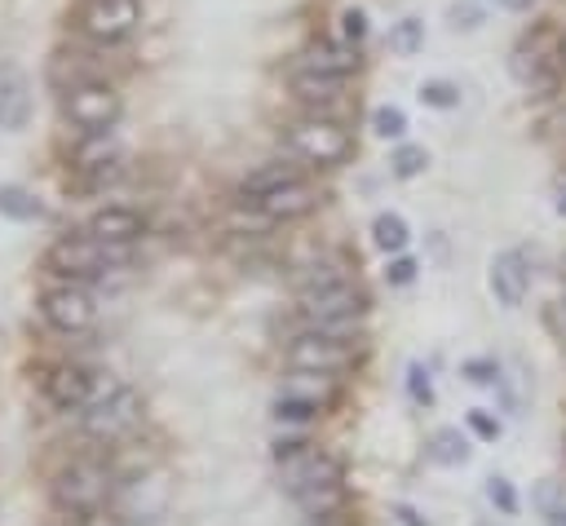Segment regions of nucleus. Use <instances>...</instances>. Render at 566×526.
Masks as SVG:
<instances>
[{
    "mask_svg": "<svg viewBox=\"0 0 566 526\" xmlns=\"http://www.w3.org/2000/svg\"><path fill=\"white\" fill-rule=\"evenodd\" d=\"M301 318L314 327V332H327V336H358L363 327V314H367V292L340 274V270H318L301 283Z\"/></svg>",
    "mask_w": 566,
    "mask_h": 526,
    "instance_id": "nucleus-1",
    "label": "nucleus"
},
{
    "mask_svg": "<svg viewBox=\"0 0 566 526\" xmlns=\"http://www.w3.org/2000/svg\"><path fill=\"white\" fill-rule=\"evenodd\" d=\"M283 141H287V150H292L296 159H305V164H314V168H336V164H345V159L354 155L349 128H345L340 119H332V115L292 119L287 133H283Z\"/></svg>",
    "mask_w": 566,
    "mask_h": 526,
    "instance_id": "nucleus-2",
    "label": "nucleus"
},
{
    "mask_svg": "<svg viewBox=\"0 0 566 526\" xmlns=\"http://www.w3.org/2000/svg\"><path fill=\"white\" fill-rule=\"evenodd\" d=\"M119 256H124V248L102 243V239H93V234L84 230V234H62V239H53L49 252H44V265H49L57 278L88 283V278H102Z\"/></svg>",
    "mask_w": 566,
    "mask_h": 526,
    "instance_id": "nucleus-3",
    "label": "nucleus"
},
{
    "mask_svg": "<svg viewBox=\"0 0 566 526\" xmlns=\"http://www.w3.org/2000/svg\"><path fill=\"white\" fill-rule=\"evenodd\" d=\"M62 115L88 137V133H111L124 115V102L119 93L106 84V80H75L66 84L62 93Z\"/></svg>",
    "mask_w": 566,
    "mask_h": 526,
    "instance_id": "nucleus-4",
    "label": "nucleus"
},
{
    "mask_svg": "<svg viewBox=\"0 0 566 526\" xmlns=\"http://www.w3.org/2000/svg\"><path fill=\"white\" fill-rule=\"evenodd\" d=\"M111 495V473L102 460H71L57 477H53V499L57 508L75 513V517H93Z\"/></svg>",
    "mask_w": 566,
    "mask_h": 526,
    "instance_id": "nucleus-5",
    "label": "nucleus"
},
{
    "mask_svg": "<svg viewBox=\"0 0 566 526\" xmlns=\"http://www.w3.org/2000/svg\"><path fill=\"white\" fill-rule=\"evenodd\" d=\"M137 420H142V393L128 389V385H119V380H106L102 393L93 389V398H88V407H84V429H88L93 438H102V442L128 433Z\"/></svg>",
    "mask_w": 566,
    "mask_h": 526,
    "instance_id": "nucleus-6",
    "label": "nucleus"
},
{
    "mask_svg": "<svg viewBox=\"0 0 566 526\" xmlns=\"http://www.w3.org/2000/svg\"><path fill=\"white\" fill-rule=\"evenodd\" d=\"M142 27V0H80L75 31L93 44H119Z\"/></svg>",
    "mask_w": 566,
    "mask_h": 526,
    "instance_id": "nucleus-7",
    "label": "nucleus"
},
{
    "mask_svg": "<svg viewBox=\"0 0 566 526\" xmlns=\"http://www.w3.org/2000/svg\"><path fill=\"white\" fill-rule=\"evenodd\" d=\"M358 362V345L349 336H327V332H314L305 327L292 345H287V367H301V371H323V376H340Z\"/></svg>",
    "mask_w": 566,
    "mask_h": 526,
    "instance_id": "nucleus-8",
    "label": "nucleus"
},
{
    "mask_svg": "<svg viewBox=\"0 0 566 526\" xmlns=\"http://www.w3.org/2000/svg\"><path fill=\"white\" fill-rule=\"evenodd\" d=\"M40 318H44L49 327L75 336V332H88V327L97 323V301H93L88 287L62 278V283H53V287L40 292Z\"/></svg>",
    "mask_w": 566,
    "mask_h": 526,
    "instance_id": "nucleus-9",
    "label": "nucleus"
},
{
    "mask_svg": "<svg viewBox=\"0 0 566 526\" xmlns=\"http://www.w3.org/2000/svg\"><path fill=\"white\" fill-rule=\"evenodd\" d=\"M279 473H283V486L292 495L314 491V486H327V482H345V464L336 455H327V451H314V446H305L301 455H292L287 464H279Z\"/></svg>",
    "mask_w": 566,
    "mask_h": 526,
    "instance_id": "nucleus-10",
    "label": "nucleus"
},
{
    "mask_svg": "<svg viewBox=\"0 0 566 526\" xmlns=\"http://www.w3.org/2000/svg\"><path fill=\"white\" fill-rule=\"evenodd\" d=\"M93 371L88 367H80V362H57V367H49V376H44V398L57 407V411H84L88 407V398H93Z\"/></svg>",
    "mask_w": 566,
    "mask_h": 526,
    "instance_id": "nucleus-11",
    "label": "nucleus"
},
{
    "mask_svg": "<svg viewBox=\"0 0 566 526\" xmlns=\"http://www.w3.org/2000/svg\"><path fill=\"white\" fill-rule=\"evenodd\" d=\"M491 292H495V301L504 305V309H517L522 301H526V287H531V265H526V256L517 252V248H509V252H500L495 261H491Z\"/></svg>",
    "mask_w": 566,
    "mask_h": 526,
    "instance_id": "nucleus-12",
    "label": "nucleus"
},
{
    "mask_svg": "<svg viewBox=\"0 0 566 526\" xmlns=\"http://www.w3.org/2000/svg\"><path fill=\"white\" fill-rule=\"evenodd\" d=\"M252 203H256V212L270 217V221H296V217H305V212L318 208V190L296 177V181H287V186H279V190H270V194H256Z\"/></svg>",
    "mask_w": 566,
    "mask_h": 526,
    "instance_id": "nucleus-13",
    "label": "nucleus"
},
{
    "mask_svg": "<svg viewBox=\"0 0 566 526\" xmlns=\"http://www.w3.org/2000/svg\"><path fill=\"white\" fill-rule=\"evenodd\" d=\"M93 239H102V243H115V248H128L133 239H142V230H146V221H142V212L137 208H124V203H106V208H97L93 217H88V225H84Z\"/></svg>",
    "mask_w": 566,
    "mask_h": 526,
    "instance_id": "nucleus-14",
    "label": "nucleus"
},
{
    "mask_svg": "<svg viewBox=\"0 0 566 526\" xmlns=\"http://www.w3.org/2000/svg\"><path fill=\"white\" fill-rule=\"evenodd\" d=\"M31 124V80L18 66H0V128L22 133Z\"/></svg>",
    "mask_w": 566,
    "mask_h": 526,
    "instance_id": "nucleus-15",
    "label": "nucleus"
},
{
    "mask_svg": "<svg viewBox=\"0 0 566 526\" xmlns=\"http://www.w3.org/2000/svg\"><path fill=\"white\" fill-rule=\"evenodd\" d=\"M358 49L354 44H345V40H314L310 49H305V57H301V71H318V75H336V80H345V75H354L358 71Z\"/></svg>",
    "mask_w": 566,
    "mask_h": 526,
    "instance_id": "nucleus-16",
    "label": "nucleus"
},
{
    "mask_svg": "<svg viewBox=\"0 0 566 526\" xmlns=\"http://www.w3.org/2000/svg\"><path fill=\"white\" fill-rule=\"evenodd\" d=\"M279 393H287V398H301V402H310V407H318V411H327L332 402H336V376H323V371H301V367H292V376L283 380V389Z\"/></svg>",
    "mask_w": 566,
    "mask_h": 526,
    "instance_id": "nucleus-17",
    "label": "nucleus"
},
{
    "mask_svg": "<svg viewBox=\"0 0 566 526\" xmlns=\"http://www.w3.org/2000/svg\"><path fill=\"white\" fill-rule=\"evenodd\" d=\"M301 172H296V164H283V159H270V164H261V168H252L243 181H239V194L243 199H256V194H270V190H279V186H287V181H296Z\"/></svg>",
    "mask_w": 566,
    "mask_h": 526,
    "instance_id": "nucleus-18",
    "label": "nucleus"
},
{
    "mask_svg": "<svg viewBox=\"0 0 566 526\" xmlns=\"http://www.w3.org/2000/svg\"><path fill=\"white\" fill-rule=\"evenodd\" d=\"M292 499H296V508H301L305 517H314V522H332V517L345 508V482H327V486L301 491V495H292Z\"/></svg>",
    "mask_w": 566,
    "mask_h": 526,
    "instance_id": "nucleus-19",
    "label": "nucleus"
},
{
    "mask_svg": "<svg viewBox=\"0 0 566 526\" xmlns=\"http://www.w3.org/2000/svg\"><path fill=\"white\" fill-rule=\"evenodd\" d=\"M340 84H345V80H336V75H318V71H301V66H296V75H292V93H296L301 102H310V106L336 102V97H340Z\"/></svg>",
    "mask_w": 566,
    "mask_h": 526,
    "instance_id": "nucleus-20",
    "label": "nucleus"
},
{
    "mask_svg": "<svg viewBox=\"0 0 566 526\" xmlns=\"http://www.w3.org/2000/svg\"><path fill=\"white\" fill-rule=\"evenodd\" d=\"M429 460L433 464H447V469H455V464H464L469 460V438L460 433V429H438L433 438H429Z\"/></svg>",
    "mask_w": 566,
    "mask_h": 526,
    "instance_id": "nucleus-21",
    "label": "nucleus"
},
{
    "mask_svg": "<svg viewBox=\"0 0 566 526\" xmlns=\"http://www.w3.org/2000/svg\"><path fill=\"white\" fill-rule=\"evenodd\" d=\"M407 239H411V230H407V221L398 217V212H380L376 221H371V243L380 248V252H402L407 248Z\"/></svg>",
    "mask_w": 566,
    "mask_h": 526,
    "instance_id": "nucleus-22",
    "label": "nucleus"
},
{
    "mask_svg": "<svg viewBox=\"0 0 566 526\" xmlns=\"http://www.w3.org/2000/svg\"><path fill=\"white\" fill-rule=\"evenodd\" d=\"M424 49V22L420 18H398L394 27H389V53H398V57H416Z\"/></svg>",
    "mask_w": 566,
    "mask_h": 526,
    "instance_id": "nucleus-23",
    "label": "nucleus"
},
{
    "mask_svg": "<svg viewBox=\"0 0 566 526\" xmlns=\"http://www.w3.org/2000/svg\"><path fill=\"white\" fill-rule=\"evenodd\" d=\"M0 212L13 217V221H40L44 203L31 190H22V186H0Z\"/></svg>",
    "mask_w": 566,
    "mask_h": 526,
    "instance_id": "nucleus-24",
    "label": "nucleus"
},
{
    "mask_svg": "<svg viewBox=\"0 0 566 526\" xmlns=\"http://www.w3.org/2000/svg\"><path fill=\"white\" fill-rule=\"evenodd\" d=\"M389 164H394V177H398V181H411V177H420V172L429 168V150L416 146V141H402Z\"/></svg>",
    "mask_w": 566,
    "mask_h": 526,
    "instance_id": "nucleus-25",
    "label": "nucleus"
},
{
    "mask_svg": "<svg viewBox=\"0 0 566 526\" xmlns=\"http://www.w3.org/2000/svg\"><path fill=\"white\" fill-rule=\"evenodd\" d=\"M535 504L544 513V526H566V495L557 482H539L535 486Z\"/></svg>",
    "mask_w": 566,
    "mask_h": 526,
    "instance_id": "nucleus-26",
    "label": "nucleus"
},
{
    "mask_svg": "<svg viewBox=\"0 0 566 526\" xmlns=\"http://www.w3.org/2000/svg\"><path fill=\"white\" fill-rule=\"evenodd\" d=\"M416 97L424 106H433V111H451V106H460V84H451V80H424Z\"/></svg>",
    "mask_w": 566,
    "mask_h": 526,
    "instance_id": "nucleus-27",
    "label": "nucleus"
},
{
    "mask_svg": "<svg viewBox=\"0 0 566 526\" xmlns=\"http://www.w3.org/2000/svg\"><path fill=\"white\" fill-rule=\"evenodd\" d=\"M371 133H376L380 141H402L407 115H402L398 106H376V111H371Z\"/></svg>",
    "mask_w": 566,
    "mask_h": 526,
    "instance_id": "nucleus-28",
    "label": "nucleus"
},
{
    "mask_svg": "<svg viewBox=\"0 0 566 526\" xmlns=\"http://www.w3.org/2000/svg\"><path fill=\"white\" fill-rule=\"evenodd\" d=\"M318 415H323V411L310 407V402H301V398H287V393L274 398V420H279V424H310V420H318Z\"/></svg>",
    "mask_w": 566,
    "mask_h": 526,
    "instance_id": "nucleus-29",
    "label": "nucleus"
},
{
    "mask_svg": "<svg viewBox=\"0 0 566 526\" xmlns=\"http://www.w3.org/2000/svg\"><path fill=\"white\" fill-rule=\"evenodd\" d=\"M486 499H491L504 517H513V513H517V491H513V482H509V477H500V473H491V477H486Z\"/></svg>",
    "mask_w": 566,
    "mask_h": 526,
    "instance_id": "nucleus-30",
    "label": "nucleus"
},
{
    "mask_svg": "<svg viewBox=\"0 0 566 526\" xmlns=\"http://www.w3.org/2000/svg\"><path fill=\"white\" fill-rule=\"evenodd\" d=\"M447 18H451V31H478L482 18H486V9H482L478 0H455V4L447 9Z\"/></svg>",
    "mask_w": 566,
    "mask_h": 526,
    "instance_id": "nucleus-31",
    "label": "nucleus"
},
{
    "mask_svg": "<svg viewBox=\"0 0 566 526\" xmlns=\"http://www.w3.org/2000/svg\"><path fill=\"white\" fill-rule=\"evenodd\" d=\"M340 40L354 44V49L367 40V9H358V4L340 9Z\"/></svg>",
    "mask_w": 566,
    "mask_h": 526,
    "instance_id": "nucleus-32",
    "label": "nucleus"
},
{
    "mask_svg": "<svg viewBox=\"0 0 566 526\" xmlns=\"http://www.w3.org/2000/svg\"><path fill=\"white\" fill-rule=\"evenodd\" d=\"M416 270H420V265H416L411 256L394 252V256H389V265H385V283H389V287H407V283L416 278Z\"/></svg>",
    "mask_w": 566,
    "mask_h": 526,
    "instance_id": "nucleus-33",
    "label": "nucleus"
},
{
    "mask_svg": "<svg viewBox=\"0 0 566 526\" xmlns=\"http://www.w3.org/2000/svg\"><path fill=\"white\" fill-rule=\"evenodd\" d=\"M407 389H411V398H416L420 407H429V402H433V380H429V371H424L420 362H411V367H407Z\"/></svg>",
    "mask_w": 566,
    "mask_h": 526,
    "instance_id": "nucleus-34",
    "label": "nucleus"
},
{
    "mask_svg": "<svg viewBox=\"0 0 566 526\" xmlns=\"http://www.w3.org/2000/svg\"><path fill=\"white\" fill-rule=\"evenodd\" d=\"M460 371H464V376H469L473 385H491V380L500 376V367H495L491 358H469V362H464Z\"/></svg>",
    "mask_w": 566,
    "mask_h": 526,
    "instance_id": "nucleus-35",
    "label": "nucleus"
},
{
    "mask_svg": "<svg viewBox=\"0 0 566 526\" xmlns=\"http://www.w3.org/2000/svg\"><path fill=\"white\" fill-rule=\"evenodd\" d=\"M305 446H310V442H305L301 433H287V438H274V451H270V455H274V464H287V460L301 455Z\"/></svg>",
    "mask_w": 566,
    "mask_h": 526,
    "instance_id": "nucleus-36",
    "label": "nucleus"
},
{
    "mask_svg": "<svg viewBox=\"0 0 566 526\" xmlns=\"http://www.w3.org/2000/svg\"><path fill=\"white\" fill-rule=\"evenodd\" d=\"M469 429H473L482 442H495V438H500V420L486 415V411H469Z\"/></svg>",
    "mask_w": 566,
    "mask_h": 526,
    "instance_id": "nucleus-37",
    "label": "nucleus"
},
{
    "mask_svg": "<svg viewBox=\"0 0 566 526\" xmlns=\"http://www.w3.org/2000/svg\"><path fill=\"white\" fill-rule=\"evenodd\" d=\"M398 517H402V526H429V522H424V517H420L411 504H398Z\"/></svg>",
    "mask_w": 566,
    "mask_h": 526,
    "instance_id": "nucleus-38",
    "label": "nucleus"
},
{
    "mask_svg": "<svg viewBox=\"0 0 566 526\" xmlns=\"http://www.w3.org/2000/svg\"><path fill=\"white\" fill-rule=\"evenodd\" d=\"M504 13H531L535 9V0H495Z\"/></svg>",
    "mask_w": 566,
    "mask_h": 526,
    "instance_id": "nucleus-39",
    "label": "nucleus"
},
{
    "mask_svg": "<svg viewBox=\"0 0 566 526\" xmlns=\"http://www.w3.org/2000/svg\"><path fill=\"white\" fill-rule=\"evenodd\" d=\"M553 208L566 217V181H557V190H553Z\"/></svg>",
    "mask_w": 566,
    "mask_h": 526,
    "instance_id": "nucleus-40",
    "label": "nucleus"
},
{
    "mask_svg": "<svg viewBox=\"0 0 566 526\" xmlns=\"http://www.w3.org/2000/svg\"><path fill=\"white\" fill-rule=\"evenodd\" d=\"M557 62L566 66V35H562V49H557Z\"/></svg>",
    "mask_w": 566,
    "mask_h": 526,
    "instance_id": "nucleus-41",
    "label": "nucleus"
},
{
    "mask_svg": "<svg viewBox=\"0 0 566 526\" xmlns=\"http://www.w3.org/2000/svg\"><path fill=\"white\" fill-rule=\"evenodd\" d=\"M562 274H566V261H562Z\"/></svg>",
    "mask_w": 566,
    "mask_h": 526,
    "instance_id": "nucleus-42",
    "label": "nucleus"
}]
</instances>
